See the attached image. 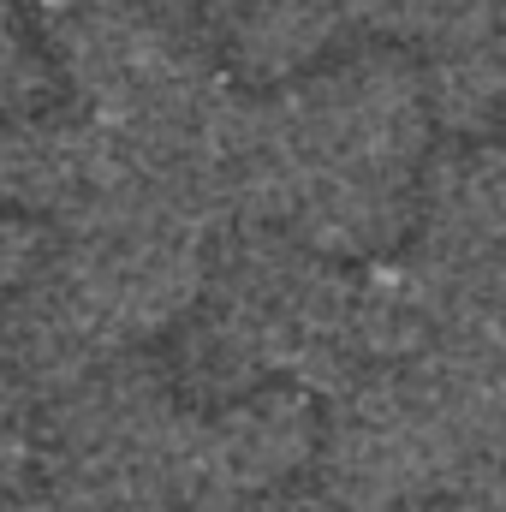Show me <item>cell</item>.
<instances>
[{"label":"cell","mask_w":506,"mask_h":512,"mask_svg":"<svg viewBox=\"0 0 506 512\" xmlns=\"http://www.w3.org/2000/svg\"><path fill=\"white\" fill-rule=\"evenodd\" d=\"M506 429V382L489 352L387 358L334 417V489L381 512L483 465Z\"/></svg>","instance_id":"1"},{"label":"cell","mask_w":506,"mask_h":512,"mask_svg":"<svg viewBox=\"0 0 506 512\" xmlns=\"http://www.w3.org/2000/svg\"><path fill=\"white\" fill-rule=\"evenodd\" d=\"M72 227L78 239L54 280L108 346L155 334L197 298L203 215L191 191L137 167L108 203H96Z\"/></svg>","instance_id":"2"},{"label":"cell","mask_w":506,"mask_h":512,"mask_svg":"<svg viewBox=\"0 0 506 512\" xmlns=\"http://www.w3.org/2000/svg\"><path fill=\"white\" fill-rule=\"evenodd\" d=\"M310 453V411L298 393H245L209 423H185L179 489L197 501H239L286 483Z\"/></svg>","instance_id":"3"},{"label":"cell","mask_w":506,"mask_h":512,"mask_svg":"<svg viewBox=\"0 0 506 512\" xmlns=\"http://www.w3.org/2000/svg\"><path fill=\"white\" fill-rule=\"evenodd\" d=\"M346 12H352V0H245L239 54L256 72H286V66L310 60Z\"/></svg>","instance_id":"4"},{"label":"cell","mask_w":506,"mask_h":512,"mask_svg":"<svg viewBox=\"0 0 506 512\" xmlns=\"http://www.w3.org/2000/svg\"><path fill=\"white\" fill-rule=\"evenodd\" d=\"M24 417H18V399H12V387L0 376V483L6 477H18V465H24Z\"/></svg>","instance_id":"5"},{"label":"cell","mask_w":506,"mask_h":512,"mask_svg":"<svg viewBox=\"0 0 506 512\" xmlns=\"http://www.w3.org/2000/svg\"><path fill=\"white\" fill-rule=\"evenodd\" d=\"M30 84V66H24V48H18V36L6 30V18H0V114L18 102V90Z\"/></svg>","instance_id":"6"},{"label":"cell","mask_w":506,"mask_h":512,"mask_svg":"<svg viewBox=\"0 0 506 512\" xmlns=\"http://www.w3.org/2000/svg\"><path fill=\"white\" fill-rule=\"evenodd\" d=\"M268 512H370V507H358L352 495L328 489V495H286V501H274Z\"/></svg>","instance_id":"7"},{"label":"cell","mask_w":506,"mask_h":512,"mask_svg":"<svg viewBox=\"0 0 506 512\" xmlns=\"http://www.w3.org/2000/svg\"><path fill=\"white\" fill-rule=\"evenodd\" d=\"M477 512H506V477L489 489V507H477Z\"/></svg>","instance_id":"8"}]
</instances>
